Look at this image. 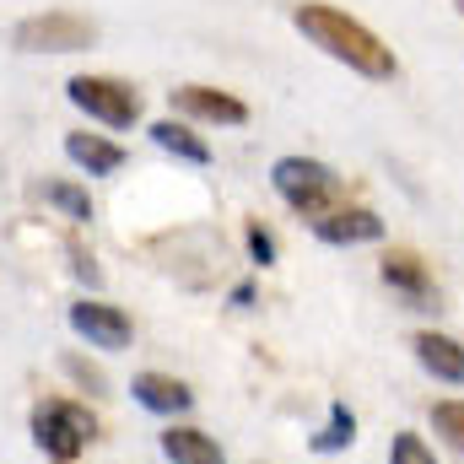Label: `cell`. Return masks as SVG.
<instances>
[{
  "instance_id": "cell-1",
  "label": "cell",
  "mask_w": 464,
  "mask_h": 464,
  "mask_svg": "<svg viewBox=\"0 0 464 464\" xmlns=\"http://www.w3.org/2000/svg\"><path fill=\"white\" fill-rule=\"evenodd\" d=\"M292 22H297V33H303L314 49H324L330 60L351 65V71L367 76V82H389V76L400 71L394 49H389L372 27H362L356 16L335 11V5H324V0H303V5H292Z\"/></svg>"
},
{
  "instance_id": "cell-2",
  "label": "cell",
  "mask_w": 464,
  "mask_h": 464,
  "mask_svg": "<svg viewBox=\"0 0 464 464\" xmlns=\"http://www.w3.org/2000/svg\"><path fill=\"white\" fill-rule=\"evenodd\" d=\"M270 184H276V195H281L297 217H308V222L330 217V206L341 200V173H335L330 162H314V157H281V162L270 168Z\"/></svg>"
},
{
  "instance_id": "cell-3",
  "label": "cell",
  "mask_w": 464,
  "mask_h": 464,
  "mask_svg": "<svg viewBox=\"0 0 464 464\" xmlns=\"http://www.w3.org/2000/svg\"><path fill=\"white\" fill-rule=\"evenodd\" d=\"M11 44L22 54H76V49L98 44V22L82 11H38L11 27Z\"/></svg>"
},
{
  "instance_id": "cell-4",
  "label": "cell",
  "mask_w": 464,
  "mask_h": 464,
  "mask_svg": "<svg viewBox=\"0 0 464 464\" xmlns=\"http://www.w3.org/2000/svg\"><path fill=\"white\" fill-rule=\"evenodd\" d=\"M92 438H98V421H92V411L76 405V400H44V405L33 411V443H38L54 464H71Z\"/></svg>"
},
{
  "instance_id": "cell-5",
  "label": "cell",
  "mask_w": 464,
  "mask_h": 464,
  "mask_svg": "<svg viewBox=\"0 0 464 464\" xmlns=\"http://www.w3.org/2000/svg\"><path fill=\"white\" fill-rule=\"evenodd\" d=\"M65 92H71V103L82 114H92L109 130H130L140 119V92L130 82H119V76H71Z\"/></svg>"
},
{
  "instance_id": "cell-6",
  "label": "cell",
  "mask_w": 464,
  "mask_h": 464,
  "mask_svg": "<svg viewBox=\"0 0 464 464\" xmlns=\"http://www.w3.org/2000/svg\"><path fill=\"white\" fill-rule=\"evenodd\" d=\"M378 276H383V286H389L411 314H427V308L438 303V281H432V270H427V259H421L416 248H389V254L378 259Z\"/></svg>"
},
{
  "instance_id": "cell-7",
  "label": "cell",
  "mask_w": 464,
  "mask_h": 464,
  "mask_svg": "<svg viewBox=\"0 0 464 464\" xmlns=\"http://www.w3.org/2000/svg\"><path fill=\"white\" fill-rule=\"evenodd\" d=\"M71 330H76L82 341H92L98 351H124L130 335H135V324H130L124 308H114V303H92V297L71 303Z\"/></svg>"
},
{
  "instance_id": "cell-8",
  "label": "cell",
  "mask_w": 464,
  "mask_h": 464,
  "mask_svg": "<svg viewBox=\"0 0 464 464\" xmlns=\"http://www.w3.org/2000/svg\"><path fill=\"white\" fill-rule=\"evenodd\" d=\"M173 98V114H189V119H206V124H243L248 119V103L232 98L222 87H200V82H184L168 92Z\"/></svg>"
},
{
  "instance_id": "cell-9",
  "label": "cell",
  "mask_w": 464,
  "mask_h": 464,
  "mask_svg": "<svg viewBox=\"0 0 464 464\" xmlns=\"http://www.w3.org/2000/svg\"><path fill=\"white\" fill-rule=\"evenodd\" d=\"M314 232H319L324 243H378V237H383V217L367 211V206H341V211L319 217Z\"/></svg>"
},
{
  "instance_id": "cell-10",
  "label": "cell",
  "mask_w": 464,
  "mask_h": 464,
  "mask_svg": "<svg viewBox=\"0 0 464 464\" xmlns=\"http://www.w3.org/2000/svg\"><path fill=\"white\" fill-rule=\"evenodd\" d=\"M411 351H416V362H421L438 383H464V346L454 341V335L421 330V335L411 341Z\"/></svg>"
},
{
  "instance_id": "cell-11",
  "label": "cell",
  "mask_w": 464,
  "mask_h": 464,
  "mask_svg": "<svg viewBox=\"0 0 464 464\" xmlns=\"http://www.w3.org/2000/svg\"><path fill=\"white\" fill-rule=\"evenodd\" d=\"M130 394H135L146 411H157V416H184V411L195 405L189 383H179V378H168V372H135Z\"/></svg>"
},
{
  "instance_id": "cell-12",
  "label": "cell",
  "mask_w": 464,
  "mask_h": 464,
  "mask_svg": "<svg viewBox=\"0 0 464 464\" xmlns=\"http://www.w3.org/2000/svg\"><path fill=\"white\" fill-rule=\"evenodd\" d=\"M162 454H168V464H227L222 443L211 432H200V427H168Z\"/></svg>"
},
{
  "instance_id": "cell-13",
  "label": "cell",
  "mask_w": 464,
  "mask_h": 464,
  "mask_svg": "<svg viewBox=\"0 0 464 464\" xmlns=\"http://www.w3.org/2000/svg\"><path fill=\"white\" fill-rule=\"evenodd\" d=\"M65 157H71L76 168H87L92 179H103V173H119V168H124V146L103 140V135H87V130L65 135Z\"/></svg>"
},
{
  "instance_id": "cell-14",
  "label": "cell",
  "mask_w": 464,
  "mask_h": 464,
  "mask_svg": "<svg viewBox=\"0 0 464 464\" xmlns=\"http://www.w3.org/2000/svg\"><path fill=\"white\" fill-rule=\"evenodd\" d=\"M151 140H157L162 151L184 157V162H211V146H206L184 119H157V124H151Z\"/></svg>"
},
{
  "instance_id": "cell-15",
  "label": "cell",
  "mask_w": 464,
  "mask_h": 464,
  "mask_svg": "<svg viewBox=\"0 0 464 464\" xmlns=\"http://www.w3.org/2000/svg\"><path fill=\"white\" fill-rule=\"evenodd\" d=\"M351 438H356V416H351V405L335 400V405H330V427L314 438V449H319V454H341Z\"/></svg>"
},
{
  "instance_id": "cell-16",
  "label": "cell",
  "mask_w": 464,
  "mask_h": 464,
  "mask_svg": "<svg viewBox=\"0 0 464 464\" xmlns=\"http://www.w3.org/2000/svg\"><path fill=\"white\" fill-rule=\"evenodd\" d=\"M432 427H438V438L464 454V400H443V405H432Z\"/></svg>"
},
{
  "instance_id": "cell-17",
  "label": "cell",
  "mask_w": 464,
  "mask_h": 464,
  "mask_svg": "<svg viewBox=\"0 0 464 464\" xmlns=\"http://www.w3.org/2000/svg\"><path fill=\"white\" fill-rule=\"evenodd\" d=\"M389 464H438V454L427 449V438H416V432H394V443H389Z\"/></svg>"
},
{
  "instance_id": "cell-18",
  "label": "cell",
  "mask_w": 464,
  "mask_h": 464,
  "mask_svg": "<svg viewBox=\"0 0 464 464\" xmlns=\"http://www.w3.org/2000/svg\"><path fill=\"white\" fill-rule=\"evenodd\" d=\"M49 206H60L71 222H92V200L76 184H49Z\"/></svg>"
},
{
  "instance_id": "cell-19",
  "label": "cell",
  "mask_w": 464,
  "mask_h": 464,
  "mask_svg": "<svg viewBox=\"0 0 464 464\" xmlns=\"http://www.w3.org/2000/svg\"><path fill=\"white\" fill-rule=\"evenodd\" d=\"M65 372H71V378H76V383H82L87 394H109V378H103L98 367H87L82 356H65Z\"/></svg>"
},
{
  "instance_id": "cell-20",
  "label": "cell",
  "mask_w": 464,
  "mask_h": 464,
  "mask_svg": "<svg viewBox=\"0 0 464 464\" xmlns=\"http://www.w3.org/2000/svg\"><path fill=\"white\" fill-rule=\"evenodd\" d=\"M243 237H248V254H254V265H276V237L259 227V222H248V232H243Z\"/></svg>"
},
{
  "instance_id": "cell-21",
  "label": "cell",
  "mask_w": 464,
  "mask_h": 464,
  "mask_svg": "<svg viewBox=\"0 0 464 464\" xmlns=\"http://www.w3.org/2000/svg\"><path fill=\"white\" fill-rule=\"evenodd\" d=\"M71 259H76V276L98 286V259H87V248H82V243H71Z\"/></svg>"
},
{
  "instance_id": "cell-22",
  "label": "cell",
  "mask_w": 464,
  "mask_h": 464,
  "mask_svg": "<svg viewBox=\"0 0 464 464\" xmlns=\"http://www.w3.org/2000/svg\"><path fill=\"white\" fill-rule=\"evenodd\" d=\"M454 5H459V16H464V0H454Z\"/></svg>"
}]
</instances>
